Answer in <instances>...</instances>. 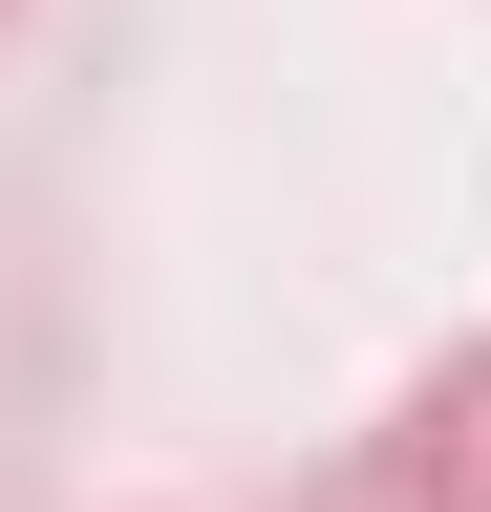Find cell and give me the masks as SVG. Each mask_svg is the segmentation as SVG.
Returning <instances> with one entry per match:
<instances>
[]
</instances>
